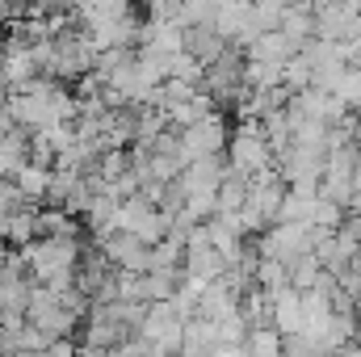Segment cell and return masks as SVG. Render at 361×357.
I'll use <instances>...</instances> for the list:
<instances>
[{
  "label": "cell",
  "instance_id": "6da1fadb",
  "mask_svg": "<svg viewBox=\"0 0 361 357\" xmlns=\"http://www.w3.org/2000/svg\"><path fill=\"white\" fill-rule=\"evenodd\" d=\"M269 298V328L277 337H298L302 332V294L294 286H281L265 294Z\"/></svg>",
  "mask_w": 361,
  "mask_h": 357
},
{
  "label": "cell",
  "instance_id": "7a4b0ae2",
  "mask_svg": "<svg viewBox=\"0 0 361 357\" xmlns=\"http://www.w3.org/2000/svg\"><path fill=\"white\" fill-rule=\"evenodd\" d=\"M214 349H219V324L189 315L185 320V332H180L177 357H214Z\"/></svg>",
  "mask_w": 361,
  "mask_h": 357
},
{
  "label": "cell",
  "instance_id": "3957f363",
  "mask_svg": "<svg viewBox=\"0 0 361 357\" xmlns=\"http://www.w3.org/2000/svg\"><path fill=\"white\" fill-rule=\"evenodd\" d=\"M109 257H114L118 265L135 269V273H147V253L139 248V240H118V244H109Z\"/></svg>",
  "mask_w": 361,
  "mask_h": 357
}]
</instances>
